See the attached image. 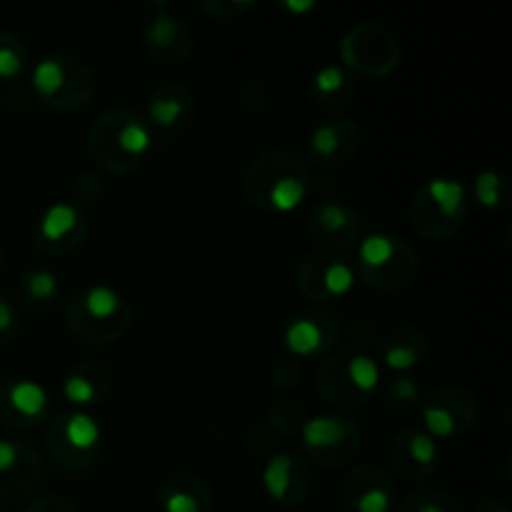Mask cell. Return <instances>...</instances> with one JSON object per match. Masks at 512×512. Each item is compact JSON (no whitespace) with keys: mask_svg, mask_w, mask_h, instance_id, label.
Returning a JSON list of instances; mask_svg holds the SVG:
<instances>
[{"mask_svg":"<svg viewBox=\"0 0 512 512\" xmlns=\"http://www.w3.org/2000/svg\"><path fill=\"white\" fill-rule=\"evenodd\" d=\"M303 445L313 460L325 465L343 463L358 445V428L338 415H318L303 423Z\"/></svg>","mask_w":512,"mask_h":512,"instance_id":"cell-1","label":"cell"},{"mask_svg":"<svg viewBox=\"0 0 512 512\" xmlns=\"http://www.w3.org/2000/svg\"><path fill=\"white\" fill-rule=\"evenodd\" d=\"M313 230L323 243H350L355 238V215L343 203H325L315 210Z\"/></svg>","mask_w":512,"mask_h":512,"instance_id":"cell-12","label":"cell"},{"mask_svg":"<svg viewBox=\"0 0 512 512\" xmlns=\"http://www.w3.org/2000/svg\"><path fill=\"white\" fill-rule=\"evenodd\" d=\"M263 490L273 503L295 505L308 493V475H305V470H300L295 455L278 453L265 463Z\"/></svg>","mask_w":512,"mask_h":512,"instance_id":"cell-2","label":"cell"},{"mask_svg":"<svg viewBox=\"0 0 512 512\" xmlns=\"http://www.w3.org/2000/svg\"><path fill=\"white\" fill-rule=\"evenodd\" d=\"M5 403L13 410L15 418L25 420V423H38L45 413H48V390L35 380H15L5 390Z\"/></svg>","mask_w":512,"mask_h":512,"instance_id":"cell-9","label":"cell"},{"mask_svg":"<svg viewBox=\"0 0 512 512\" xmlns=\"http://www.w3.org/2000/svg\"><path fill=\"white\" fill-rule=\"evenodd\" d=\"M285 350H288L293 358H313V355L323 353L325 345H328V333L320 325L318 318L313 315H303V318H295L293 323L285 328Z\"/></svg>","mask_w":512,"mask_h":512,"instance_id":"cell-10","label":"cell"},{"mask_svg":"<svg viewBox=\"0 0 512 512\" xmlns=\"http://www.w3.org/2000/svg\"><path fill=\"white\" fill-rule=\"evenodd\" d=\"M25 512H75L73 508H70L65 500L60 498H45L40 500V503H35L33 508H28Z\"/></svg>","mask_w":512,"mask_h":512,"instance_id":"cell-33","label":"cell"},{"mask_svg":"<svg viewBox=\"0 0 512 512\" xmlns=\"http://www.w3.org/2000/svg\"><path fill=\"white\" fill-rule=\"evenodd\" d=\"M403 248L400 238L388 233H373L368 238L360 240L358 245V260L360 268L365 270V275L375 278L378 273L388 270L390 265L398 263V253Z\"/></svg>","mask_w":512,"mask_h":512,"instance_id":"cell-11","label":"cell"},{"mask_svg":"<svg viewBox=\"0 0 512 512\" xmlns=\"http://www.w3.org/2000/svg\"><path fill=\"white\" fill-rule=\"evenodd\" d=\"M83 233V215L70 203H53L45 208L38 220V243L58 248V245H70Z\"/></svg>","mask_w":512,"mask_h":512,"instance_id":"cell-4","label":"cell"},{"mask_svg":"<svg viewBox=\"0 0 512 512\" xmlns=\"http://www.w3.org/2000/svg\"><path fill=\"white\" fill-rule=\"evenodd\" d=\"M145 43H148V48L153 50L155 55H160L163 60H180L178 55H175V48L180 45V50L188 53L190 45L185 30L180 28L173 18H168V15H158V18L148 25V30H145Z\"/></svg>","mask_w":512,"mask_h":512,"instance_id":"cell-16","label":"cell"},{"mask_svg":"<svg viewBox=\"0 0 512 512\" xmlns=\"http://www.w3.org/2000/svg\"><path fill=\"white\" fill-rule=\"evenodd\" d=\"M285 10H290V13H308V10H315V3H298V0H285L283 3Z\"/></svg>","mask_w":512,"mask_h":512,"instance_id":"cell-34","label":"cell"},{"mask_svg":"<svg viewBox=\"0 0 512 512\" xmlns=\"http://www.w3.org/2000/svg\"><path fill=\"white\" fill-rule=\"evenodd\" d=\"M345 85H348V75L340 65H323L313 78V88L318 98H333Z\"/></svg>","mask_w":512,"mask_h":512,"instance_id":"cell-27","label":"cell"},{"mask_svg":"<svg viewBox=\"0 0 512 512\" xmlns=\"http://www.w3.org/2000/svg\"><path fill=\"white\" fill-rule=\"evenodd\" d=\"M328 263L323 265V270L318 273V290L313 295L318 298H345L350 290L355 288V270L345 263L343 258H325Z\"/></svg>","mask_w":512,"mask_h":512,"instance_id":"cell-18","label":"cell"},{"mask_svg":"<svg viewBox=\"0 0 512 512\" xmlns=\"http://www.w3.org/2000/svg\"><path fill=\"white\" fill-rule=\"evenodd\" d=\"M305 198H308V178H305L303 170H293V173L285 170L278 178L270 180L263 193L268 210H273L278 215L298 210L305 203Z\"/></svg>","mask_w":512,"mask_h":512,"instance_id":"cell-7","label":"cell"},{"mask_svg":"<svg viewBox=\"0 0 512 512\" xmlns=\"http://www.w3.org/2000/svg\"><path fill=\"white\" fill-rule=\"evenodd\" d=\"M478 512H508V510H505L503 505H500V503H493V500H490V503H483V505H480Z\"/></svg>","mask_w":512,"mask_h":512,"instance_id":"cell-35","label":"cell"},{"mask_svg":"<svg viewBox=\"0 0 512 512\" xmlns=\"http://www.w3.org/2000/svg\"><path fill=\"white\" fill-rule=\"evenodd\" d=\"M113 118V115H110ZM115 133L108 135V140H113L115 150H118L123 158L133 160L145 158L153 148V133H150L148 123H143L140 118H125V120H113Z\"/></svg>","mask_w":512,"mask_h":512,"instance_id":"cell-13","label":"cell"},{"mask_svg":"<svg viewBox=\"0 0 512 512\" xmlns=\"http://www.w3.org/2000/svg\"><path fill=\"white\" fill-rule=\"evenodd\" d=\"M388 393L393 395L398 403H420V388L410 378H398L388 385Z\"/></svg>","mask_w":512,"mask_h":512,"instance_id":"cell-31","label":"cell"},{"mask_svg":"<svg viewBox=\"0 0 512 512\" xmlns=\"http://www.w3.org/2000/svg\"><path fill=\"white\" fill-rule=\"evenodd\" d=\"M400 440H403L400 445H403L405 453H408L410 463H415L418 468H423L420 470L423 475L428 473L435 463H438V453H440L438 440L430 438L425 430H413V433H405Z\"/></svg>","mask_w":512,"mask_h":512,"instance_id":"cell-23","label":"cell"},{"mask_svg":"<svg viewBox=\"0 0 512 512\" xmlns=\"http://www.w3.org/2000/svg\"><path fill=\"white\" fill-rule=\"evenodd\" d=\"M345 380H348V385L360 395V398L370 395L380 385L378 360H373L365 353L350 355L348 363H345Z\"/></svg>","mask_w":512,"mask_h":512,"instance_id":"cell-20","label":"cell"},{"mask_svg":"<svg viewBox=\"0 0 512 512\" xmlns=\"http://www.w3.org/2000/svg\"><path fill=\"white\" fill-rule=\"evenodd\" d=\"M400 512H460L458 503L443 493H420L410 498Z\"/></svg>","mask_w":512,"mask_h":512,"instance_id":"cell-28","label":"cell"},{"mask_svg":"<svg viewBox=\"0 0 512 512\" xmlns=\"http://www.w3.org/2000/svg\"><path fill=\"white\" fill-rule=\"evenodd\" d=\"M15 310H13V305L8 303V298H3V295H0V338H8L10 333H13L15 330Z\"/></svg>","mask_w":512,"mask_h":512,"instance_id":"cell-32","label":"cell"},{"mask_svg":"<svg viewBox=\"0 0 512 512\" xmlns=\"http://www.w3.org/2000/svg\"><path fill=\"white\" fill-rule=\"evenodd\" d=\"M420 203H428L430 208L438 210L443 220H460L468 205V190L460 180L453 178H433L425 185V193L420 195Z\"/></svg>","mask_w":512,"mask_h":512,"instance_id":"cell-8","label":"cell"},{"mask_svg":"<svg viewBox=\"0 0 512 512\" xmlns=\"http://www.w3.org/2000/svg\"><path fill=\"white\" fill-rule=\"evenodd\" d=\"M50 438H58L63 448L75 458L88 460L98 450L100 440H103V428H100L93 415L78 410V413L65 415L58 428H55V433H50Z\"/></svg>","mask_w":512,"mask_h":512,"instance_id":"cell-5","label":"cell"},{"mask_svg":"<svg viewBox=\"0 0 512 512\" xmlns=\"http://www.w3.org/2000/svg\"><path fill=\"white\" fill-rule=\"evenodd\" d=\"M190 110V98L180 88H163L148 105V118L155 128H175Z\"/></svg>","mask_w":512,"mask_h":512,"instance_id":"cell-17","label":"cell"},{"mask_svg":"<svg viewBox=\"0 0 512 512\" xmlns=\"http://www.w3.org/2000/svg\"><path fill=\"white\" fill-rule=\"evenodd\" d=\"M63 398L68 400L70 405H75V408H88V405L98 403V380H95L93 375L85 373L83 368L73 370V373L65 375L63 380Z\"/></svg>","mask_w":512,"mask_h":512,"instance_id":"cell-22","label":"cell"},{"mask_svg":"<svg viewBox=\"0 0 512 512\" xmlns=\"http://www.w3.org/2000/svg\"><path fill=\"white\" fill-rule=\"evenodd\" d=\"M423 428L433 440H448L460 430V415L450 400H433L423 408Z\"/></svg>","mask_w":512,"mask_h":512,"instance_id":"cell-19","label":"cell"},{"mask_svg":"<svg viewBox=\"0 0 512 512\" xmlns=\"http://www.w3.org/2000/svg\"><path fill=\"white\" fill-rule=\"evenodd\" d=\"M70 73H73V60L63 58H43L38 60V65L33 68L30 75V85H33L35 95L40 100H58L63 95V90L68 88Z\"/></svg>","mask_w":512,"mask_h":512,"instance_id":"cell-14","label":"cell"},{"mask_svg":"<svg viewBox=\"0 0 512 512\" xmlns=\"http://www.w3.org/2000/svg\"><path fill=\"white\" fill-rule=\"evenodd\" d=\"M25 448L18 445L15 440H0V480L10 478L18 473L20 463H23Z\"/></svg>","mask_w":512,"mask_h":512,"instance_id":"cell-30","label":"cell"},{"mask_svg":"<svg viewBox=\"0 0 512 512\" xmlns=\"http://www.w3.org/2000/svg\"><path fill=\"white\" fill-rule=\"evenodd\" d=\"M475 198H478V203L483 205V208L488 210L500 208L505 198L503 175L495 173V170H485V173H480L478 178H475Z\"/></svg>","mask_w":512,"mask_h":512,"instance_id":"cell-25","label":"cell"},{"mask_svg":"<svg viewBox=\"0 0 512 512\" xmlns=\"http://www.w3.org/2000/svg\"><path fill=\"white\" fill-rule=\"evenodd\" d=\"M20 290H23L25 300H30V303L45 305L53 303V300L58 298L60 280L53 270L38 268L30 270V273H25L23 278H20Z\"/></svg>","mask_w":512,"mask_h":512,"instance_id":"cell-21","label":"cell"},{"mask_svg":"<svg viewBox=\"0 0 512 512\" xmlns=\"http://www.w3.org/2000/svg\"><path fill=\"white\" fill-rule=\"evenodd\" d=\"M23 50L10 38L0 40V80H15L23 73Z\"/></svg>","mask_w":512,"mask_h":512,"instance_id":"cell-29","label":"cell"},{"mask_svg":"<svg viewBox=\"0 0 512 512\" xmlns=\"http://www.w3.org/2000/svg\"><path fill=\"white\" fill-rule=\"evenodd\" d=\"M343 145H345V135H343V125L340 123H320L318 128H313V133H310V140H308L310 153H313L318 160L338 158Z\"/></svg>","mask_w":512,"mask_h":512,"instance_id":"cell-24","label":"cell"},{"mask_svg":"<svg viewBox=\"0 0 512 512\" xmlns=\"http://www.w3.org/2000/svg\"><path fill=\"white\" fill-rule=\"evenodd\" d=\"M0 512H3V510H0Z\"/></svg>","mask_w":512,"mask_h":512,"instance_id":"cell-36","label":"cell"},{"mask_svg":"<svg viewBox=\"0 0 512 512\" xmlns=\"http://www.w3.org/2000/svg\"><path fill=\"white\" fill-rule=\"evenodd\" d=\"M160 510L163 512H210L213 495L198 478L168 480L160 490Z\"/></svg>","mask_w":512,"mask_h":512,"instance_id":"cell-6","label":"cell"},{"mask_svg":"<svg viewBox=\"0 0 512 512\" xmlns=\"http://www.w3.org/2000/svg\"><path fill=\"white\" fill-rule=\"evenodd\" d=\"M345 500L353 512H390L395 488L380 470H355L345 483Z\"/></svg>","mask_w":512,"mask_h":512,"instance_id":"cell-3","label":"cell"},{"mask_svg":"<svg viewBox=\"0 0 512 512\" xmlns=\"http://www.w3.org/2000/svg\"><path fill=\"white\" fill-rule=\"evenodd\" d=\"M385 368L395 373H408L420 363V350L413 343H390L383 353Z\"/></svg>","mask_w":512,"mask_h":512,"instance_id":"cell-26","label":"cell"},{"mask_svg":"<svg viewBox=\"0 0 512 512\" xmlns=\"http://www.w3.org/2000/svg\"><path fill=\"white\" fill-rule=\"evenodd\" d=\"M78 308L83 318L93 320L95 325H108L125 313V303L118 290L108 285H93L78 298Z\"/></svg>","mask_w":512,"mask_h":512,"instance_id":"cell-15","label":"cell"}]
</instances>
